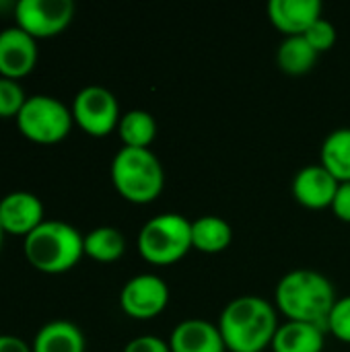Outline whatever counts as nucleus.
I'll list each match as a JSON object with an SVG mask.
<instances>
[{
  "mask_svg": "<svg viewBox=\"0 0 350 352\" xmlns=\"http://www.w3.org/2000/svg\"><path fill=\"white\" fill-rule=\"evenodd\" d=\"M37 39L19 27L0 31V76L19 80L37 64Z\"/></svg>",
  "mask_w": 350,
  "mask_h": 352,
  "instance_id": "10",
  "label": "nucleus"
},
{
  "mask_svg": "<svg viewBox=\"0 0 350 352\" xmlns=\"http://www.w3.org/2000/svg\"><path fill=\"white\" fill-rule=\"evenodd\" d=\"M0 352H33L31 346L17 338V336H8V334H2L0 336Z\"/></svg>",
  "mask_w": 350,
  "mask_h": 352,
  "instance_id": "27",
  "label": "nucleus"
},
{
  "mask_svg": "<svg viewBox=\"0 0 350 352\" xmlns=\"http://www.w3.org/2000/svg\"><path fill=\"white\" fill-rule=\"evenodd\" d=\"M43 223V204L31 192H12L0 200V227L14 237H27Z\"/></svg>",
  "mask_w": 350,
  "mask_h": 352,
  "instance_id": "12",
  "label": "nucleus"
},
{
  "mask_svg": "<svg viewBox=\"0 0 350 352\" xmlns=\"http://www.w3.org/2000/svg\"><path fill=\"white\" fill-rule=\"evenodd\" d=\"M25 101H27V97H25L23 87L17 80L0 76V118L2 120H6V118L17 120Z\"/></svg>",
  "mask_w": 350,
  "mask_h": 352,
  "instance_id": "22",
  "label": "nucleus"
},
{
  "mask_svg": "<svg viewBox=\"0 0 350 352\" xmlns=\"http://www.w3.org/2000/svg\"><path fill=\"white\" fill-rule=\"evenodd\" d=\"M307 41H309V45L318 52V54H322V52H328V50H332L334 47V43H336V27L328 21V19H318L307 31H305V35H303Z\"/></svg>",
  "mask_w": 350,
  "mask_h": 352,
  "instance_id": "23",
  "label": "nucleus"
},
{
  "mask_svg": "<svg viewBox=\"0 0 350 352\" xmlns=\"http://www.w3.org/2000/svg\"><path fill=\"white\" fill-rule=\"evenodd\" d=\"M124 352H171V346L159 336H138L126 344Z\"/></svg>",
  "mask_w": 350,
  "mask_h": 352,
  "instance_id": "25",
  "label": "nucleus"
},
{
  "mask_svg": "<svg viewBox=\"0 0 350 352\" xmlns=\"http://www.w3.org/2000/svg\"><path fill=\"white\" fill-rule=\"evenodd\" d=\"M33 352H85V336L72 322L56 320L39 328L31 344Z\"/></svg>",
  "mask_w": 350,
  "mask_h": 352,
  "instance_id": "16",
  "label": "nucleus"
},
{
  "mask_svg": "<svg viewBox=\"0 0 350 352\" xmlns=\"http://www.w3.org/2000/svg\"><path fill=\"white\" fill-rule=\"evenodd\" d=\"M192 248V221L177 212L149 219L138 233V252L153 266H171Z\"/></svg>",
  "mask_w": 350,
  "mask_h": 352,
  "instance_id": "5",
  "label": "nucleus"
},
{
  "mask_svg": "<svg viewBox=\"0 0 350 352\" xmlns=\"http://www.w3.org/2000/svg\"><path fill=\"white\" fill-rule=\"evenodd\" d=\"M118 134L124 146L130 148H149L157 138V122L153 113L144 109H130L120 118Z\"/></svg>",
  "mask_w": 350,
  "mask_h": 352,
  "instance_id": "20",
  "label": "nucleus"
},
{
  "mask_svg": "<svg viewBox=\"0 0 350 352\" xmlns=\"http://www.w3.org/2000/svg\"><path fill=\"white\" fill-rule=\"evenodd\" d=\"M72 118L76 126L95 138L111 134L120 124V103L116 95L99 85L85 87L72 101Z\"/></svg>",
  "mask_w": 350,
  "mask_h": 352,
  "instance_id": "7",
  "label": "nucleus"
},
{
  "mask_svg": "<svg viewBox=\"0 0 350 352\" xmlns=\"http://www.w3.org/2000/svg\"><path fill=\"white\" fill-rule=\"evenodd\" d=\"M169 305V287L157 274H138L132 276L122 293H120V307L132 320H153L161 316Z\"/></svg>",
  "mask_w": 350,
  "mask_h": 352,
  "instance_id": "9",
  "label": "nucleus"
},
{
  "mask_svg": "<svg viewBox=\"0 0 350 352\" xmlns=\"http://www.w3.org/2000/svg\"><path fill=\"white\" fill-rule=\"evenodd\" d=\"M171 352H227L219 326L206 320H184L169 338Z\"/></svg>",
  "mask_w": 350,
  "mask_h": 352,
  "instance_id": "14",
  "label": "nucleus"
},
{
  "mask_svg": "<svg viewBox=\"0 0 350 352\" xmlns=\"http://www.w3.org/2000/svg\"><path fill=\"white\" fill-rule=\"evenodd\" d=\"M126 252V239L116 227H97L85 235V256L95 262L111 264Z\"/></svg>",
  "mask_w": 350,
  "mask_h": 352,
  "instance_id": "21",
  "label": "nucleus"
},
{
  "mask_svg": "<svg viewBox=\"0 0 350 352\" xmlns=\"http://www.w3.org/2000/svg\"><path fill=\"white\" fill-rule=\"evenodd\" d=\"M278 326L276 307L258 295L233 299L219 320L221 336L231 352H262L272 344Z\"/></svg>",
  "mask_w": 350,
  "mask_h": 352,
  "instance_id": "2",
  "label": "nucleus"
},
{
  "mask_svg": "<svg viewBox=\"0 0 350 352\" xmlns=\"http://www.w3.org/2000/svg\"><path fill=\"white\" fill-rule=\"evenodd\" d=\"M2 237H4V231H2V227H0V248H2Z\"/></svg>",
  "mask_w": 350,
  "mask_h": 352,
  "instance_id": "28",
  "label": "nucleus"
},
{
  "mask_svg": "<svg viewBox=\"0 0 350 352\" xmlns=\"http://www.w3.org/2000/svg\"><path fill=\"white\" fill-rule=\"evenodd\" d=\"M74 16L72 0H19L14 4L17 27L33 39L60 35Z\"/></svg>",
  "mask_w": 350,
  "mask_h": 352,
  "instance_id": "8",
  "label": "nucleus"
},
{
  "mask_svg": "<svg viewBox=\"0 0 350 352\" xmlns=\"http://www.w3.org/2000/svg\"><path fill=\"white\" fill-rule=\"evenodd\" d=\"M332 212L336 214V219L350 223V182L338 186L336 198L332 202Z\"/></svg>",
  "mask_w": 350,
  "mask_h": 352,
  "instance_id": "26",
  "label": "nucleus"
},
{
  "mask_svg": "<svg viewBox=\"0 0 350 352\" xmlns=\"http://www.w3.org/2000/svg\"><path fill=\"white\" fill-rule=\"evenodd\" d=\"M233 241V227L217 217L204 214L192 221V248L202 254H221Z\"/></svg>",
  "mask_w": 350,
  "mask_h": 352,
  "instance_id": "17",
  "label": "nucleus"
},
{
  "mask_svg": "<svg viewBox=\"0 0 350 352\" xmlns=\"http://www.w3.org/2000/svg\"><path fill=\"white\" fill-rule=\"evenodd\" d=\"M340 182L322 165H307L293 177V198L311 210L332 208Z\"/></svg>",
  "mask_w": 350,
  "mask_h": 352,
  "instance_id": "11",
  "label": "nucleus"
},
{
  "mask_svg": "<svg viewBox=\"0 0 350 352\" xmlns=\"http://www.w3.org/2000/svg\"><path fill=\"white\" fill-rule=\"evenodd\" d=\"M111 182L124 200L151 204L165 188V171L151 148L122 146L111 161Z\"/></svg>",
  "mask_w": 350,
  "mask_h": 352,
  "instance_id": "4",
  "label": "nucleus"
},
{
  "mask_svg": "<svg viewBox=\"0 0 350 352\" xmlns=\"http://www.w3.org/2000/svg\"><path fill=\"white\" fill-rule=\"evenodd\" d=\"M276 309L289 322L314 324L328 330V318L336 305V291L316 270H293L285 274L274 291Z\"/></svg>",
  "mask_w": 350,
  "mask_h": 352,
  "instance_id": "1",
  "label": "nucleus"
},
{
  "mask_svg": "<svg viewBox=\"0 0 350 352\" xmlns=\"http://www.w3.org/2000/svg\"><path fill=\"white\" fill-rule=\"evenodd\" d=\"M326 346V330L303 322H285L278 326L270 349L272 352H322Z\"/></svg>",
  "mask_w": 350,
  "mask_h": 352,
  "instance_id": "15",
  "label": "nucleus"
},
{
  "mask_svg": "<svg viewBox=\"0 0 350 352\" xmlns=\"http://www.w3.org/2000/svg\"><path fill=\"white\" fill-rule=\"evenodd\" d=\"M72 124V109L50 95L27 97L23 109L17 116L19 132L37 144H56L64 140L70 134Z\"/></svg>",
  "mask_w": 350,
  "mask_h": 352,
  "instance_id": "6",
  "label": "nucleus"
},
{
  "mask_svg": "<svg viewBox=\"0 0 350 352\" xmlns=\"http://www.w3.org/2000/svg\"><path fill=\"white\" fill-rule=\"evenodd\" d=\"M27 262L45 274H62L74 268L85 256V237L68 223L43 221L25 237Z\"/></svg>",
  "mask_w": 350,
  "mask_h": 352,
  "instance_id": "3",
  "label": "nucleus"
},
{
  "mask_svg": "<svg viewBox=\"0 0 350 352\" xmlns=\"http://www.w3.org/2000/svg\"><path fill=\"white\" fill-rule=\"evenodd\" d=\"M318 52L309 45V41L303 35L295 37H285L276 50V64L283 72L291 76L307 74L316 62H318Z\"/></svg>",
  "mask_w": 350,
  "mask_h": 352,
  "instance_id": "19",
  "label": "nucleus"
},
{
  "mask_svg": "<svg viewBox=\"0 0 350 352\" xmlns=\"http://www.w3.org/2000/svg\"><path fill=\"white\" fill-rule=\"evenodd\" d=\"M268 16L272 25L285 35H305V31L322 19L320 0H270Z\"/></svg>",
  "mask_w": 350,
  "mask_h": 352,
  "instance_id": "13",
  "label": "nucleus"
},
{
  "mask_svg": "<svg viewBox=\"0 0 350 352\" xmlns=\"http://www.w3.org/2000/svg\"><path fill=\"white\" fill-rule=\"evenodd\" d=\"M328 332H332L336 340L350 344V295L336 301L328 318Z\"/></svg>",
  "mask_w": 350,
  "mask_h": 352,
  "instance_id": "24",
  "label": "nucleus"
},
{
  "mask_svg": "<svg viewBox=\"0 0 350 352\" xmlns=\"http://www.w3.org/2000/svg\"><path fill=\"white\" fill-rule=\"evenodd\" d=\"M320 165L340 184L350 182V128H338L326 136L320 151Z\"/></svg>",
  "mask_w": 350,
  "mask_h": 352,
  "instance_id": "18",
  "label": "nucleus"
}]
</instances>
